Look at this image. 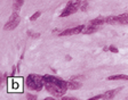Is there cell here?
<instances>
[{"label":"cell","mask_w":128,"mask_h":100,"mask_svg":"<svg viewBox=\"0 0 128 100\" xmlns=\"http://www.w3.org/2000/svg\"><path fill=\"white\" fill-rule=\"evenodd\" d=\"M100 99H105V95H97L95 97L89 98V100H100Z\"/></svg>","instance_id":"obj_17"},{"label":"cell","mask_w":128,"mask_h":100,"mask_svg":"<svg viewBox=\"0 0 128 100\" xmlns=\"http://www.w3.org/2000/svg\"><path fill=\"white\" fill-rule=\"evenodd\" d=\"M119 19H120V25H128V14H120L119 15Z\"/></svg>","instance_id":"obj_14"},{"label":"cell","mask_w":128,"mask_h":100,"mask_svg":"<svg viewBox=\"0 0 128 100\" xmlns=\"http://www.w3.org/2000/svg\"><path fill=\"white\" fill-rule=\"evenodd\" d=\"M68 87L70 90H78L82 87V84L80 82L76 81V80H70V81H68Z\"/></svg>","instance_id":"obj_11"},{"label":"cell","mask_w":128,"mask_h":100,"mask_svg":"<svg viewBox=\"0 0 128 100\" xmlns=\"http://www.w3.org/2000/svg\"><path fill=\"white\" fill-rule=\"evenodd\" d=\"M45 100H55V98H53V97H47Z\"/></svg>","instance_id":"obj_24"},{"label":"cell","mask_w":128,"mask_h":100,"mask_svg":"<svg viewBox=\"0 0 128 100\" xmlns=\"http://www.w3.org/2000/svg\"><path fill=\"white\" fill-rule=\"evenodd\" d=\"M20 22H21L20 11H13L12 16L9 17V19L6 22L5 26H4V30H5V31H12V30L16 29V27L18 26Z\"/></svg>","instance_id":"obj_5"},{"label":"cell","mask_w":128,"mask_h":100,"mask_svg":"<svg viewBox=\"0 0 128 100\" xmlns=\"http://www.w3.org/2000/svg\"><path fill=\"white\" fill-rule=\"evenodd\" d=\"M70 79H71V80H76V81H79V80H84V79H85V76H84V75H72Z\"/></svg>","instance_id":"obj_18"},{"label":"cell","mask_w":128,"mask_h":100,"mask_svg":"<svg viewBox=\"0 0 128 100\" xmlns=\"http://www.w3.org/2000/svg\"><path fill=\"white\" fill-rule=\"evenodd\" d=\"M109 50L111 51V52H113V53H118V52H119L118 48L114 47V46H110V47H109Z\"/></svg>","instance_id":"obj_19"},{"label":"cell","mask_w":128,"mask_h":100,"mask_svg":"<svg viewBox=\"0 0 128 100\" xmlns=\"http://www.w3.org/2000/svg\"><path fill=\"white\" fill-rule=\"evenodd\" d=\"M44 81H45V89L55 98L63 97L69 90L68 81H65V80L61 79L58 76L46 74V75H44Z\"/></svg>","instance_id":"obj_1"},{"label":"cell","mask_w":128,"mask_h":100,"mask_svg":"<svg viewBox=\"0 0 128 100\" xmlns=\"http://www.w3.org/2000/svg\"><path fill=\"white\" fill-rule=\"evenodd\" d=\"M100 29H101V26H97V25H93V24L88 23L87 25H85V29H84L82 33L84 34H92V33L97 32Z\"/></svg>","instance_id":"obj_7"},{"label":"cell","mask_w":128,"mask_h":100,"mask_svg":"<svg viewBox=\"0 0 128 100\" xmlns=\"http://www.w3.org/2000/svg\"><path fill=\"white\" fill-rule=\"evenodd\" d=\"M81 2H82L81 0H69L66 6H65V8L62 10L60 17H61V18H64V17H68V16L73 15L74 13H77L78 9H80Z\"/></svg>","instance_id":"obj_3"},{"label":"cell","mask_w":128,"mask_h":100,"mask_svg":"<svg viewBox=\"0 0 128 100\" xmlns=\"http://www.w3.org/2000/svg\"><path fill=\"white\" fill-rule=\"evenodd\" d=\"M88 9V2L87 1H82V2H81V6H80V10H82V11H86Z\"/></svg>","instance_id":"obj_16"},{"label":"cell","mask_w":128,"mask_h":100,"mask_svg":"<svg viewBox=\"0 0 128 100\" xmlns=\"http://www.w3.org/2000/svg\"><path fill=\"white\" fill-rule=\"evenodd\" d=\"M8 92L21 93L23 92V79L22 77H10L7 80Z\"/></svg>","instance_id":"obj_4"},{"label":"cell","mask_w":128,"mask_h":100,"mask_svg":"<svg viewBox=\"0 0 128 100\" xmlns=\"http://www.w3.org/2000/svg\"><path fill=\"white\" fill-rule=\"evenodd\" d=\"M124 87H120V88H117V89H113V90H109L106 92L104 93L105 95V99H113V98L117 96V93H119L121 91Z\"/></svg>","instance_id":"obj_9"},{"label":"cell","mask_w":128,"mask_h":100,"mask_svg":"<svg viewBox=\"0 0 128 100\" xmlns=\"http://www.w3.org/2000/svg\"><path fill=\"white\" fill-rule=\"evenodd\" d=\"M40 15H41V13H40V11H36V13L33 14V15L31 16V17H30V21H31V22H34L36 19L39 18Z\"/></svg>","instance_id":"obj_15"},{"label":"cell","mask_w":128,"mask_h":100,"mask_svg":"<svg viewBox=\"0 0 128 100\" xmlns=\"http://www.w3.org/2000/svg\"><path fill=\"white\" fill-rule=\"evenodd\" d=\"M15 72H16V66H13V71H12V76H14Z\"/></svg>","instance_id":"obj_23"},{"label":"cell","mask_w":128,"mask_h":100,"mask_svg":"<svg viewBox=\"0 0 128 100\" xmlns=\"http://www.w3.org/2000/svg\"><path fill=\"white\" fill-rule=\"evenodd\" d=\"M105 24H111V25H118L120 24L119 15H110L105 17Z\"/></svg>","instance_id":"obj_8"},{"label":"cell","mask_w":128,"mask_h":100,"mask_svg":"<svg viewBox=\"0 0 128 100\" xmlns=\"http://www.w3.org/2000/svg\"><path fill=\"white\" fill-rule=\"evenodd\" d=\"M28 35L29 37H31V38H33V39H37V38H39L40 37V34L39 33H32V32H28Z\"/></svg>","instance_id":"obj_20"},{"label":"cell","mask_w":128,"mask_h":100,"mask_svg":"<svg viewBox=\"0 0 128 100\" xmlns=\"http://www.w3.org/2000/svg\"><path fill=\"white\" fill-rule=\"evenodd\" d=\"M109 81H128V75L125 74H118V75H111L108 77Z\"/></svg>","instance_id":"obj_10"},{"label":"cell","mask_w":128,"mask_h":100,"mask_svg":"<svg viewBox=\"0 0 128 100\" xmlns=\"http://www.w3.org/2000/svg\"><path fill=\"white\" fill-rule=\"evenodd\" d=\"M84 29H85V25H78V26L71 27V29H66L62 31L61 33H58L60 37H68V35H76V34H80L82 33Z\"/></svg>","instance_id":"obj_6"},{"label":"cell","mask_w":128,"mask_h":100,"mask_svg":"<svg viewBox=\"0 0 128 100\" xmlns=\"http://www.w3.org/2000/svg\"><path fill=\"white\" fill-rule=\"evenodd\" d=\"M61 99L62 100H77L76 98H73V97H64V96L63 97H61Z\"/></svg>","instance_id":"obj_22"},{"label":"cell","mask_w":128,"mask_h":100,"mask_svg":"<svg viewBox=\"0 0 128 100\" xmlns=\"http://www.w3.org/2000/svg\"><path fill=\"white\" fill-rule=\"evenodd\" d=\"M24 3V0H13V10L14 11H20Z\"/></svg>","instance_id":"obj_13"},{"label":"cell","mask_w":128,"mask_h":100,"mask_svg":"<svg viewBox=\"0 0 128 100\" xmlns=\"http://www.w3.org/2000/svg\"><path fill=\"white\" fill-rule=\"evenodd\" d=\"M25 85L28 89L31 91H41L45 88V81H44V76L39 75V74H30L25 79Z\"/></svg>","instance_id":"obj_2"},{"label":"cell","mask_w":128,"mask_h":100,"mask_svg":"<svg viewBox=\"0 0 128 100\" xmlns=\"http://www.w3.org/2000/svg\"><path fill=\"white\" fill-rule=\"evenodd\" d=\"M89 24H93V25L101 26V25L105 24V17H104V16H98V17H96V18L92 19V21L89 22Z\"/></svg>","instance_id":"obj_12"},{"label":"cell","mask_w":128,"mask_h":100,"mask_svg":"<svg viewBox=\"0 0 128 100\" xmlns=\"http://www.w3.org/2000/svg\"><path fill=\"white\" fill-rule=\"evenodd\" d=\"M26 99H30V100H37V96H34V95H30V93H28Z\"/></svg>","instance_id":"obj_21"}]
</instances>
